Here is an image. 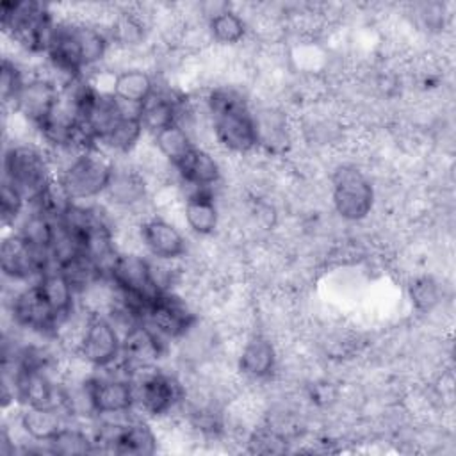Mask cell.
Here are the masks:
<instances>
[{"mask_svg": "<svg viewBox=\"0 0 456 456\" xmlns=\"http://www.w3.org/2000/svg\"><path fill=\"white\" fill-rule=\"evenodd\" d=\"M208 105L221 144L240 153L256 146L258 125L240 96L232 91H216L210 94Z\"/></svg>", "mask_w": 456, "mask_h": 456, "instance_id": "6da1fadb", "label": "cell"}, {"mask_svg": "<svg viewBox=\"0 0 456 456\" xmlns=\"http://www.w3.org/2000/svg\"><path fill=\"white\" fill-rule=\"evenodd\" d=\"M2 27L30 52H46L55 30L52 14L37 2H4Z\"/></svg>", "mask_w": 456, "mask_h": 456, "instance_id": "7a4b0ae2", "label": "cell"}, {"mask_svg": "<svg viewBox=\"0 0 456 456\" xmlns=\"http://www.w3.org/2000/svg\"><path fill=\"white\" fill-rule=\"evenodd\" d=\"M114 166L94 148L78 153L61 173L57 185L71 201H82L107 191Z\"/></svg>", "mask_w": 456, "mask_h": 456, "instance_id": "3957f363", "label": "cell"}, {"mask_svg": "<svg viewBox=\"0 0 456 456\" xmlns=\"http://www.w3.org/2000/svg\"><path fill=\"white\" fill-rule=\"evenodd\" d=\"M4 180L14 185L25 201H39L53 185L45 155L32 146H11L4 155Z\"/></svg>", "mask_w": 456, "mask_h": 456, "instance_id": "277c9868", "label": "cell"}, {"mask_svg": "<svg viewBox=\"0 0 456 456\" xmlns=\"http://www.w3.org/2000/svg\"><path fill=\"white\" fill-rule=\"evenodd\" d=\"M126 378L134 387L135 403L150 415L167 413L183 397L182 385L153 365L130 367L126 369Z\"/></svg>", "mask_w": 456, "mask_h": 456, "instance_id": "5b68a950", "label": "cell"}, {"mask_svg": "<svg viewBox=\"0 0 456 456\" xmlns=\"http://www.w3.org/2000/svg\"><path fill=\"white\" fill-rule=\"evenodd\" d=\"M374 203L370 182L353 166H342L333 175V205L347 221L363 219Z\"/></svg>", "mask_w": 456, "mask_h": 456, "instance_id": "8992f818", "label": "cell"}, {"mask_svg": "<svg viewBox=\"0 0 456 456\" xmlns=\"http://www.w3.org/2000/svg\"><path fill=\"white\" fill-rule=\"evenodd\" d=\"M52 255L34 246L21 233H12L0 246V267L12 280H27L34 274L41 276L50 269Z\"/></svg>", "mask_w": 456, "mask_h": 456, "instance_id": "52a82bcc", "label": "cell"}, {"mask_svg": "<svg viewBox=\"0 0 456 456\" xmlns=\"http://www.w3.org/2000/svg\"><path fill=\"white\" fill-rule=\"evenodd\" d=\"M78 353L94 367L105 369L112 365L121 354V337L116 326L100 314L91 315L80 338Z\"/></svg>", "mask_w": 456, "mask_h": 456, "instance_id": "ba28073f", "label": "cell"}, {"mask_svg": "<svg viewBox=\"0 0 456 456\" xmlns=\"http://www.w3.org/2000/svg\"><path fill=\"white\" fill-rule=\"evenodd\" d=\"M12 317L18 326L39 333H52L61 326L53 306L37 281L16 294L12 301Z\"/></svg>", "mask_w": 456, "mask_h": 456, "instance_id": "9c48e42d", "label": "cell"}, {"mask_svg": "<svg viewBox=\"0 0 456 456\" xmlns=\"http://www.w3.org/2000/svg\"><path fill=\"white\" fill-rule=\"evenodd\" d=\"M144 322H148L162 337L178 338L192 328V324L196 322V315L180 297L162 290L151 301Z\"/></svg>", "mask_w": 456, "mask_h": 456, "instance_id": "30bf717a", "label": "cell"}, {"mask_svg": "<svg viewBox=\"0 0 456 456\" xmlns=\"http://www.w3.org/2000/svg\"><path fill=\"white\" fill-rule=\"evenodd\" d=\"M94 442H103L112 452L128 456H148L157 449V438L142 420L102 428Z\"/></svg>", "mask_w": 456, "mask_h": 456, "instance_id": "8fae6325", "label": "cell"}, {"mask_svg": "<svg viewBox=\"0 0 456 456\" xmlns=\"http://www.w3.org/2000/svg\"><path fill=\"white\" fill-rule=\"evenodd\" d=\"M86 388L91 399L93 411L100 415L125 413L135 403L134 387L126 376L91 378L89 381H86Z\"/></svg>", "mask_w": 456, "mask_h": 456, "instance_id": "7c38bea8", "label": "cell"}, {"mask_svg": "<svg viewBox=\"0 0 456 456\" xmlns=\"http://www.w3.org/2000/svg\"><path fill=\"white\" fill-rule=\"evenodd\" d=\"M61 87L46 78H32L23 84L14 100V110L34 123L37 128L45 125L57 105Z\"/></svg>", "mask_w": 456, "mask_h": 456, "instance_id": "4fadbf2b", "label": "cell"}, {"mask_svg": "<svg viewBox=\"0 0 456 456\" xmlns=\"http://www.w3.org/2000/svg\"><path fill=\"white\" fill-rule=\"evenodd\" d=\"M12 383L20 401L27 406L64 408V390L43 369H16Z\"/></svg>", "mask_w": 456, "mask_h": 456, "instance_id": "5bb4252c", "label": "cell"}, {"mask_svg": "<svg viewBox=\"0 0 456 456\" xmlns=\"http://www.w3.org/2000/svg\"><path fill=\"white\" fill-rule=\"evenodd\" d=\"M164 349L162 335L144 321L132 324L121 337V354L125 356L126 369L153 365V362L162 356Z\"/></svg>", "mask_w": 456, "mask_h": 456, "instance_id": "9a60e30c", "label": "cell"}, {"mask_svg": "<svg viewBox=\"0 0 456 456\" xmlns=\"http://www.w3.org/2000/svg\"><path fill=\"white\" fill-rule=\"evenodd\" d=\"M141 237L148 251L162 260H175L185 253V239L167 221L153 217L141 226Z\"/></svg>", "mask_w": 456, "mask_h": 456, "instance_id": "2e32d148", "label": "cell"}, {"mask_svg": "<svg viewBox=\"0 0 456 456\" xmlns=\"http://www.w3.org/2000/svg\"><path fill=\"white\" fill-rule=\"evenodd\" d=\"M180 176L194 187H208L219 180V166L210 153L192 146L175 166Z\"/></svg>", "mask_w": 456, "mask_h": 456, "instance_id": "e0dca14e", "label": "cell"}, {"mask_svg": "<svg viewBox=\"0 0 456 456\" xmlns=\"http://www.w3.org/2000/svg\"><path fill=\"white\" fill-rule=\"evenodd\" d=\"M183 212L189 228L200 235H208L217 226V208L207 187H196V191L187 196Z\"/></svg>", "mask_w": 456, "mask_h": 456, "instance_id": "ac0fdd59", "label": "cell"}, {"mask_svg": "<svg viewBox=\"0 0 456 456\" xmlns=\"http://www.w3.org/2000/svg\"><path fill=\"white\" fill-rule=\"evenodd\" d=\"M178 103L166 93L153 91L144 103L139 105V118L144 130L157 134L159 130L178 123Z\"/></svg>", "mask_w": 456, "mask_h": 456, "instance_id": "d6986e66", "label": "cell"}, {"mask_svg": "<svg viewBox=\"0 0 456 456\" xmlns=\"http://www.w3.org/2000/svg\"><path fill=\"white\" fill-rule=\"evenodd\" d=\"M59 411L61 408L27 406L20 419L21 428L30 438L37 442H48L64 428V422Z\"/></svg>", "mask_w": 456, "mask_h": 456, "instance_id": "ffe728a7", "label": "cell"}, {"mask_svg": "<svg viewBox=\"0 0 456 456\" xmlns=\"http://www.w3.org/2000/svg\"><path fill=\"white\" fill-rule=\"evenodd\" d=\"M153 91L151 77L141 69L121 71L112 82V94L126 105L139 107Z\"/></svg>", "mask_w": 456, "mask_h": 456, "instance_id": "44dd1931", "label": "cell"}, {"mask_svg": "<svg viewBox=\"0 0 456 456\" xmlns=\"http://www.w3.org/2000/svg\"><path fill=\"white\" fill-rule=\"evenodd\" d=\"M41 289L45 290L50 305L53 306L61 324L69 317L71 314V306H73V296L75 290L69 285V281L64 278V274L55 267V269H48L39 276Z\"/></svg>", "mask_w": 456, "mask_h": 456, "instance_id": "7402d4cb", "label": "cell"}, {"mask_svg": "<svg viewBox=\"0 0 456 456\" xmlns=\"http://www.w3.org/2000/svg\"><path fill=\"white\" fill-rule=\"evenodd\" d=\"M276 363L274 347L262 337H253L242 349L239 367L251 378H265L273 372Z\"/></svg>", "mask_w": 456, "mask_h": 456, "instance_id": "603a6c76", "label": "cell"}, {"mask_svg": "<svg viewBox=\"0 0 456 456\" xmlns=\"http://www.w3.org/2000/svg\"><path fill=\"white\" fill-rule=\"evenodd\" d=\"M71 30H73L84 68L93 66L103 59L109 43L102 30H98L91 25H84V23L71 25Z\"/></svg>", "mask_w": 456, "mask_h": 456, "instance_id": "cb8c5ba5", "label": "cell"}, {"mask_svg": "<svg viewBox=\"0 0 456 456\" xmlns=\"http://www.w3.org/2000/svg\"><path fill=\"white\" fill-rule=\"evenodd\" d=\"M153 137H155V144L160 150V153L173 166H176L187 155V151L194 146L191 142L185 128H182L178 123L159 130L157 134H153Z\"/></svg>", "mask_w": 456, "mask_h": 456, "instance_id": "d4e9b609", "label": "cell"}, {"mask_svg": "<svg viewBox=\"0 0 456 456\" xmlns=\"http://www.w3.org/2000/svg\"><path fill=\"white\" fill-rule=\"evenodd\" d=\"M109 196L121 205H130L139 201L144 196V182L142 178L134 171H112L109 187Z\"/></svg>", "mask_w": 456, "mask_h": 456, "instance_id": "484cf974", "label": "cell"}, {"mask_svg": "<svg viewBox=\"0 0 456 456\" xmlns=\"http://www.w3.org/2000/svg\"><path fill=\"white\" fill-rule=\"evenodd\" d=\"M142 130L144 126L141 123L139 110L128 112L102 142L119 153H126L137 144Z\"/></svg>", "mask_w": 456, "mask_h": 456, "instance_id": "4316f807", "label": "cell"}, {"mask_svg": "<svg viewBox=\"0 0 456 456\" xmlns=\"http://www.w3.org/2000/svg\"><path fill=\"white\" fill-rule=\"evenodd\" d=\"M208 27H210L212 37L223 45H233V43L240 41L246 32V25H244L242 18L230 9L216 12L210 18Z\"/></svg>", "mask_w": 456, "mask_h": 456, "instance_id": "83f0119b", "label": "cell"}, {"mask_svg": "<svg viewBox=\"0 0 456 456\" xmlns=\"http://www.w3.org/2000/svg\"><path fill=\"white\" fill-rule=\"evenodd\" d=\"M93 442L84 431L64 426L52 440H48L50 451L57 454H86L94 451Z\"/></svg>", "mask_w": 456, "mask_h": 456, "instance_id": "f1b7e54d", "label": "cell"}, {"mask_svg": "<svg viewBox=\"0 0 456 456\" xmlns=\"http://www.w3.org/2000/svg\"><path fill=\"white\" fill-rule=\"evenodd\" d=\"M23 84H25V80H23L20 68L5 57L2 61V71H0V91H2L4 103H9V102L14 103Z\"/></svg>", "mask_w": 456, "mask_h": 456, "instance_id": "f546056e", "label": "cell"}, {"mask_svg": "<svg viewBox=\"0 0 456 456\" xmlns=\"http://www.w3.org/2000/svg\"><path fill=\"white\" fill-rule=\"evenodd\" d=\"M25 205L23 194L11 185L9 182H2V191H0V207H2V219L4 223H12L16 217L21 214Z\"/></svg>", "mask_w": 456, "mask_h": 456, "instance_id": "4dcf8cb0", "label": "cell"}, {"mask_svg": "<svg viewBox=\"0 0 456 456\" xmlns=\"http://www.w3.org/2000/svg\"><path fill=\"white\" fill-rule=\"evenodd\" d=\"M410 296L419 310H429L438 299V290L429 278H420L410 287Z\"/></svg>", "mask_w": 456, "mask_h": 456, "instance_id": "1f68e13d", "label": "cell"}]
</instances>
